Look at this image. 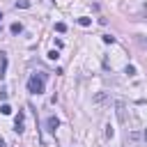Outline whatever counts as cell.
Returning a JSON list of instances; mask_svg holds the SVG:
<instances>
[{
	"instance_id": "6da1fadb",
	"label": "cell",
	"mask_w": 147,
	"mask_h": 147,
	"mask_svg": "<svg viewBox=\"0 0 147 147\" xmlns=\"http://www.w3.org/2000/svg\"><path fill=\"white\" fill-rule=\"evenodd\" d=\"M44 80H46V74H32L28 78V92L30 94H41L44 92Z\"/></svg>"
},
{
	"instance_id": "7a4b0ae2",
	"label": "cell",
	"mask_w": 147,
	"mask_h": 147,
	"mask_svg": "<svg viewBox=\"0 0 147 147\" xmlns=\"http://www.w3.org/2000/svg\"><path fill=\"white\" fill-rule=\"evenodd\" d=\"M115 108H117V119L124 124L126 122V106H124V101H115Z\"/></svg>"
},
{
	"instance_id": "3957f363",
	"label": "cell",
	"mask_w": 147,
	"mask_h": 147,
	"mask_svg": "<svg viewBox=\"0 0 147 147\" xmlns=\"http://www.w3.org/2000/svg\"><path fill=\"white\" fill-rule=\"evenodd\" d=\"M7 71V53H0V78L5 76Z\"/></svg>"
},
{
	"instance_id": "277c9868",
	"label": "cell",
	"mask_w": 147,
	"mask_h": 147,
	"mask_svg": "<svg viewBox=\"0 0 147 147\" xmlns=\"http://www.w3.org/2000/svg\"><path fill=\"white\" fill-rule=\"evenodd\" d=\"M14 129H16V133H23V115H21V113H18L16 119H14Z\"/></svg>"
},
{
	"instance_id": "5b68a950",
	"label": "cell",
	"mask_w": 147,
	"mask_h": 147,
	"mask_svg": "<svg viewBox=\"0 0 147 147\" xmlns=\"http://www.w3.org/2000/svg\"><path fill=\"white\" fill-rule=\"evenodd\" d=\"M46 126H48V131H55V129L60 126V119H57V117H48V122H46Z\"/></svg>"
},
{
	"instance_id": "8992f818",
	"label": "cell",
	"mask_w": 147,
	"mask_h": 147,
	"mask_svg": "<svg viewBox=\"0 0 147 147\" xmlns=\"http://www.w3.org/2000/svg\"><path fill=\"white\" fill-rule=\"evenodd\" d=\"M9 32H11V34H21V32H23V25H21V23H11V25H9Z\"/></svg>"
},
{
	"instance_id": "52a82bcc",
	"label": "cell",
	"mask_w": 147,
	"mask_h": 147,
	"mask_svg": "<svg viewBox=\"0 0 147 147\" xmlns=\"http://www.w3.org/2000/svg\"><path fill=\"white\" fill-rule=\"evenodd\" d=\"M78 23H80L83 28H87V25H92V18H87V16H80V18H78Z\"/></svg>"
},
{
	"instance_id": "ba28073f",
	"label": "cell",
	"mask_w": 147,
	"mask_h": 147,
	"mask_svg": "<svg viewBox=\"0 0 147 147\" xmlns=\"http://www.w3.org/2000/svg\"><path fill=\"white\" fill-rule=\"evenodd\" d=\"M0 113H2V115H11V106H9V103H2V106H0Z\"/></svg>"
},
{
	"instance_id": "9c48e42d",
	"label": "cell",
	"mask_w": 147,
	"mask_h": 147,
	"mask_svg": "<svg viewBox=\"0 0 147 147\" xmlns=\"http://www.w3.org/2000/svg\"><path fill=\"white\" fill-rule=\"evenodd\" d=\"M124 74H126V76H136V67H133V64H126Z\"/></svg>"
},
{
	"instance_id": "30bf717a",
	"label": "cell",
	"mask_w": 147,
	"mask_h": 147,
	"mask_svg": "<svg viewBox=\"0 0 147 147\" xmlns=\"http://www.w3.org/2000/svg\"><path fill=\"white\" fill-rule=\"evenodd\" d=\"M16 7H21V9H28V7H30V0H16Z\"/></svg>"
},
{
	"instance_id": "8fae6325",
	"label": "cell",
	"mask_w": 147,
	"mask_h": 147,
	"mask_svg": "<svg viewBox=\"0 0 147 147\" xmlns=\"http://www.w3.org/2000/svg\"><path fill=\"white\" fill-rule=\"evenodd\" d=\"M64 30H67V25H64L62 21H57V23H55V32H64Z\"/></svg>"
},
{
	"instance_id": "7c38bea8",
	"label": "cell",
	"mask_w": 147,
	"mask_h": 147,
	"mask_svg": "<svg viewBox=\"0 0 147 147\" xmlns=\"http://www.w3.org/2000/svg\"><path fill=\"white\" fill-rule=\"evenodd\" d=\"M57 57H60V53H57L55 48H53V51H48V60H53V62H55Z\"/></svg>"
},
{
	"instance_id": "4fadbf2b",
	"label": "cell",
	"mask_w": 147,
	"mask_h": 147,
	"mask_svg": "<svg viewBox=\"0 0 147 147\" xmlns=\"http://www.w3.org/2000/svg\"><path fill=\"white\" fill-rule=\"evenodd\" d=\"M103 44H115V37L113 34H103Z\"/></svg>"
},
{
	"instance_id": "5bb4252c",
	"label": "cell",
	"mask_w": 147,
	"mask_h": 147,
	"mask_svg": "<svg viewBox=\"0 0 147 147\" xmlns=\"http://www.w3.org/2000/svg\"><path fill=\"white\" fill-rule=\"evenodd\" d=\"M103 99H106V92H99V94H96L92 101H94V103H99V101H103Z\"/></svg>"
},
{
	"instance_id": "9a60e30c",
	"label": "cell",
	"mask_w": 147,
	"mask_h": 147,
	"mask_svg": "<svg viewBox=\"0 0 147 147\" xmlns=\"http://www.w3.org/2000/svg\"><path fill=\"white\" fill-rule=\"evenodd\" d=\"M129 140H133V142L140 140V133H138V131H131V133H129Z\"/></svg>"
},
{
	"instance_id": "2e32d148",
	"label": "cell",
	"mask_w": 147,
	"mask_h": 147,
	"mask_svg": "<svg viewBox=\"0 0 147 147\" xmlns=\"http://www.w3.org/2000/svg\"><path fill=\"white\" fill-rule=\"evenodd\" d=\"M0 101H2V103L7 101V92H5V90H0Z\"/></svg>"
},
{
	"instance_id": "e0dca14e",
	"label": "cell",
	"mask_w": 147,
	"mask_h": 147,
	"mask_svg": "<svg viewBox=\"0 0 147 147\" xmlns=\"http://www.w3.org/2000/svg\"><path fill=\"white\" fill-rule=\"evenodd\" d=\"M142 138H145V140H147V129H145V131H142Z\"/></svg>"
},
{
	"instance_id": "ac0fdd59",
	"label": "cell",
	"mask_w": 147,
	"mask_h": 147,
	"mask_svg": "<svg viewBox=\"0 0 147 147\" xmlns=\"http://www.w3.org/2000/svg\"><path fill=\"white\" fill-rule=\"evenodd\" d=\"M0 147H7V145H5V142H2V140H0Z\"/></svg>"
},
{
	"instance_id": "d6986e66",
	"label": "cell",
	"mask_w": 147,
	"mask_h": 147,
	"mask_svg": "<svg viewBox=\"0 0 147 147\" xmlns=\"http://www.w3.org/2000/svg\"><path fill=\"white\" fill-rule=\"evenodd\" d=\"M0 18H2V11H0Z\"/></svg>"
},
{
	"instance_id": "ffe728a7",
	"label": "cell",
	"mask_w": 147,
	"mask_h": 147,
	"mask_svg": "<svg viewBox=\"0 0 147 147\" xmlns=\"http://www.w3.org/2000/svg\"><path fill=\"white\" fill-rule=\"evenodd\" d=\"M0 30H2V28H0Z\"/></svg>"
}]
</instances>
